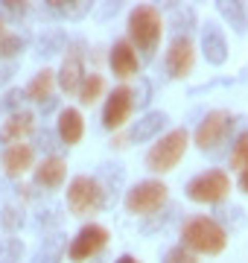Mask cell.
<instances>
[{"label":"cell","mask_w":248,"mask_h":263,"mask_svg":"<svg viewBox=\"0 0 248 263\" xmlns=\"http://www.w3.org/2000/svg\"><path fill=\"white\" fill-rule=\"evenodd\" d=\"M161 35H163V21L155 6L140 3V6H134L129 12V44L134 47V53L140 50V62H152L155 59Z\"/></svg>","instance_id":"1"},{"label":"cell","mask_w":248,"mask_h":263,"mask_svg":"<svg viewBox=\"0 0 248 263\" xmlns=\"http://www.w3.org/2000/svg\"><path fill=\"white\" fill-rule=\"evenodd\" d=\"M181 246L187 252L219 254L228 246V231L210 216H193L181 226Z\"/></svg>","instance_id":"2"},{"label":"cell","mask_w":248,"mask_h":263,"mask_svg":"<svg viewBox=\"0 0 248 263\" xmlns=\"http://www.w3.org/2000/svg\"><path fill=\"white\" fill-rule=\"evenodd\" d=\"M234 126H237V114L225 111V108L208 111V114H204V120L199 123V129H196V146H199L201 152L219 155L222 146L231 141Z\"/></svg>","instance_id":"3"},{"label":"cell","mask_w":248,"mask_h":263,"mask_svg":"<svg viewBox=\"0 0 248 263\" xmlns=\"http://www.w3.org/2000/svg\"><path fill=\"white\" fill-rule=\"evenodd\" d=\"M111 199L105 193V187L94 176H76V179L67 184V211L73 216H88L102 211Z\"/></svg>","instance_id":"4"},{"label":"cell","mask_w":248,"mask_h":263,"mask_svg":"<svg viewBox=\"0 0 248 263\" xmlns=\"http://www.w3.org/2000/svg\"><path fill=\"white\" fill-rule=\"evenodd\" d=\"M187 143H190L187 129L167 132L161 141L146 152V170H152V173H170V170H175L178 161L184 158V152H187Z\"/></svg>","instance_id":"5"},{"label":"cell","mask_w":248,"mask_h":263,"mask_svg":"<svg viewBox=\"0 0 248 263\" xmlns=\"http://www.w3.org/2000/svg\"><path fill=\"white\" fill-rule=\"evenodd\" d=\"M167 205V184L155 179L137 181L129 193H126V211L134 216H152Z\"/></svg>","instance_id":"6"},{"label":"cell","mask_w":248,"mask_h":263,"mask_svg":"<svg viewBox=\"0 0 248 263\" xmlns=\"http://www.w3.org/2000/svg\"><path fill=\"white\" fill-rule=\"evenodd\" d=\"M231 190V179L225 170H204L196 179H190L187 184V199L201 202V205H216L228 196Z\"/></svg>","instance_id":"7"},{"label":"cell","mask_w":248,"mask_h":263,"mask_svg":"<svg viewBox=\"0 0 248 263\" xmlns=\"http://www.w3.org/2000/svg\"><path fill=\"white\" fill-rule=\"evenodd\" d=\"M105 243H108V228L96 226V222H88V226H82L76 231V237L70 240L67 257L73 263H85V260H91V257H96V254L102 252Z\"/></svg>","instance_id":"8"},{"label":"cell","mask_w":248,"mask_h":263,"mask_svg":"<svg viewBox=\"0 0 248 263\" xmlns=\"http://www.w3.org/2000/svg\"><path fill=\"white\" fill-rule=\"evenodd\" d=\"M193 65H196V44L190 35H175L167 50V73L172 79H184L190 76Z\"/></svg>","instance_id":"9"},{"label":"cell","mask_w":248,"mask_h":263,"mask_svg":"<svg viewBox=\"0 0 248 263\" xmlns=\"http://www.w3.org/2000/svg\"><path fill=\"white\" fill-rule=\"evenodd\" d=\"M134 111V103H132V88H126V85H120V88H114L111 94H108V100H105V108H102V126L108 132L120 129L129 117H132Z\"/></svg>","instance_id":"10"},{"label":"cell","mask_w":248,"mask_h":263,"mask_svg":"<svg viewBox=\"0 0 248 263\" xmlns=\"http://www.w3.org/2000/svg\"><path fill=\"white\" fill-rule=\"evenodd\" d=\"M85 79V62H82V44H73V47L67 50L65 62H61V70H58V85H61V91L65 94H76L79 85Z\"/></svg>","instance_id":"11"},{"label":"cell","mask_w":248,"mask_h":263,"mask_svg":"<svg viewBox=\"0 0 248 263\" xmlns=\"http://www.w3.org/2000/svg\"><path fill=\"white\" fill-rule=\"evenodd\" d=\"M201 53L208 59V65L219 67L228 62V41H225V32H222L219 24H213L208 21L204 27H201Z\"/></svg>","instance_id":"12"},{"label":"cell","mask_w":248,"mask_h":263,"mask_svg":"<svg viewBox=\"0 0 248 263\" xmlns=\"http://www.w3.org/2000/svg\"><path fill=\"white\" fill-rule=\"evenodd\" d=\"M108 65H111V70H114L117 79H129V76L140 73V59H137L134 47L126 41V38L114 41V47H111V53H108Z\"/></svg>","instance_id":"13"},{"label":"cell","mask_w":248,"mask_h":263,"mask_svg":"<svg viewBox=\"0 0 248 263\" xmlns=\"http://www.w3.org/2000/svg\"><path fill=\"white\" fill-rule=\"evenodd\" d=\"M67 179V164L58 155H50L35 167V187L41 190H58Z\"/></svg>","instance_id":"14"},{"label":"cell","mask_w":248,"mask_h":263,"mask_svg":"<svg viewBox=\"0 0 248 263\" xmlns=\"http://www.w3.org/2000/svg\"><path fill=\"white\" fill-rule=\"evenodd\" d=\"M32 126H35V114L29 111L9 114V120H3V126H0V143H6V146L24 143V138L32 132Z\"/></svg>","instance_id":"15"},{"label":"cell","mask_w":248,"mask_h":263,"mask_svg":"<svg viewBox=\"0 0 248 263\" xmlns=\"http://www.w3.org/2000/svg\"><path fill=\"white\" fill-rule=\"evenodd\" d=\"M56 135L65 146H76V143L82 141V135H85V120H82L79 108H61V111H58Z\"/></svg>","instance_id":"16"},{"label":"cell","mask_w":248,"mask_h":263,"mask_svg":"<svg viewBox=\"0 0 248 263\" xmlns=\"http://www.w3.org/2000/svg\"><path fill=\"white\" fill-rule=\"evenodd\" d=\"M167 111H149L143 114L140 120L132 126V132H129V141L132 143H146V141H152V138H158L161 135V129L167 126Z\"/></svg>","instance_id":"17"},{"label":"cell","mask_w":248,"mask_h":263,"mask_svg":"<svg viewBox=\"0 0 248 263\" xmlns=\"http://www.w3.org/2000/svg\"><path fill=\"white\" fill-rule=\"evenodd\" d=\"M32 158H35V149L29 143H15V146H6L3 152V170L6 176H20L32 167Z\"/></svg>","instance_id":"18"},{"label":"cell","mask_w":248,"mask_h":263,"mask_svg":"<svg viewBox=\"0 0 248 263\" xmlns=\"http://www.w3.org/2000/svg\"><path fill=\"white\" fill-rule=\"evenodd\" d=\"M216 12L228 21L231 29H234L237 35H245L248 32V6L242 0H219V3H216Z\"/></svg>","instance_id":"19"},{"label":"cell","mask_w":248,"mask_h":263,"mask_svg":"<svg viewBox=\"0 0 248 263\" xmlns=\"http://www.w3.org/2000/svg\"><path fill=\"white\" fill-rule=\"evenodd\" d=\"M65 47H67V32L65 29L61 27H47L38 35V41H35V56L50 59V56H56V53H61Z\"/></svg>","instance_id":"20"},{"label":"cell","mask_w":248,"mask_h":263,"mask_svg":"<svg viewBox=\"0 0 248 263\" xmlns=\"http://www.w3.org/2000/svg\"><path fill=\"white\" fill-rule=\"evenodd\" d=\"M65 249H67V237L65 234H50V237H44V243L35 249V254H32L29 263H61Z\"/></svg>","instance_id":"21"},{"label":"cell","mask_w":248,"mask_h":263,"mask_svg":"<svg viewBox=\"0 0 248 263\" xmlns=\"http://www.w3.org/2000/svg\"><path fill=\"white\" fill-rule=\"evenodd\" d=\"M53 85H56V73L50 67H44V70H38V73L29 79L24 97L27 100H35V103H44L47 97H53Z\"/></svg>","instance_id":"22"},{"label":"cell","mask_w":248,"mask_h":263,"mask_svg":"<svg viewBox=\"0 0 248 263\" xmlns=\"http://www.w3.org/2000/svg\"><path fill=\"white\" fill-rule=\"evenodd\" d=\"M47 12L58 15V18H85L91 12V3L88 0H50L47 3Z\"/></svg>","instance_id":"23"},{"label":"cell","mask_w":248,"mask_h":263,"mask_svg":"<svg viewBox=\"0 0 248 263\" xmlns=\"http://www.w3.org/2000/svg\"><path fill=\"white\" fill-rule=\"evenodd\" d=\"M170 27L178 35H187L196 27V9L193 6H170Z\"/></svg>","instance_id":"24"},{"label":"cell","mask_w":248,"mask_h":263,"mask_svg":"<svg viewBox=\"0 0 248 263\" xmlns=\"http://www.w3.org/2000/svg\"><path fill=\"white\" fill-rule=\"evenodd\" d=\"M105 91V79L99 73H91L82 79V85H79V103L82 105H91L96 100V97Z\"/></svg>","instance_id":"25"},{"label":"cell","mask_w":248,"mask_h":263,"mask_svg":"<svg viewBox=\"0 0 248 263\" xmlns=\"http://www.w3.org/2000/svg\"><path fill=\"white\" fill-rule=\"evenodd\" d=\"M27 254V246L18 237H3L0 240V263H20Z\"/></svg>","instance_id":"26"},{"label":"cell","mask_w":248,"mask_h":263,"mask_svg":"<svg viewBox=\"0 0 248 263\" xmlns=\"http://www.w3.org/2000/svg\"><path fill=\"white\" fill-rule=\"evenodd\" d=\"M123 167H120V164H102V170H99V184H102L105 187V193H111V190L114 187H120V184H123Z\"/></svg>","instance_id":"27"},{"label":"cell","mask_w":248,"mask_h":263,"mask_svg":"<svg viewBox=\"0 0 248 263\" xmlns=\"http://www.w3.org/2000/svg\"><path fill=\"white\" fill-rule=\"evenodd\" d=\"M27 47V41L15 32H3L0 35V59H15L20 56V50Z\"/></svg>","instance_id":"28"},{"label":"cell","mask_w":248,"mask_h":263,"mask_svg":"<svg viewBox=\"0 0 248 263\" xmlns=\"http://www.w3.org/2000/svg\"><path fill=\"white\" fill-rule=\"evenodd\" d=\"M231 167L234 170H248V132H242L231 149Z\"/></svg>","instance_id":"29"},{"label":"cell","mask_w":248,"mask_h":263,"mask_svg":"<svg viewBox=\"0 0 248 263\" xmlns=\"http://www.w3.org/2000/svg\"><path fill=\"white\" fill-rule=\"evenodd\" d=\"M0 226H3V231H20V226H24V211L15 205H6L3 211H0Z\"/></svg>","instance_id":"30"},{"label":"cell","mask_w":248,"mask_h":263,"mask_svg":"<svg viewBox=\"0 0 248 263\" xmlns=\"http://www.w3.org/2000/svg\"><path fill=\"white\" fill-rule=\"evenodd\" d=\"M27 3L24 0H0V24L3 21H20L27 15Z\"/></svg>","instance_id":"31"},{"label":"cell","mask_w":248,"mask_h":263,"mask_svg":"<svg viewBox=\"0 0 248 263\" xmlns=\"http://www.w3.org/2000/svg\"><path fill=\"white\" fill-rule=\"evenodd\" d=\"M27 97H24V91L20 88H9L6 94L0 97V114H15L20 111V103H24Z\"/></svg>","instance_id":"32"},{"label":"cell","mask_w":248,"mask_h":263,"mask_svg":"<svg viewBox=\"0 0 248 263\" xmlns=\"http://www.w3.org/2000/svg\"><path fill=\"white\" fill-rule=\"evenodd\" d=\"M132 103L137 105V108H146V105L152 103V82L149 79H137V88L132 91Z\"/></svg>","instance_id":"33"},{"label":"cell","mask_w":248,"mask_h":263,"mask_svg":"<svg viewBox=\"0 0 248 263\" xmlns=\"http://www.w3.org/2000/svg\"><path fill=\"white\" fill-rule=\"evenodd\" d=\"M35 146H38L41 152H56V132L53 129H38L35 132Z\"/></svg>","instance_id":"34"},{"label":"cell","mask_w":248,"mask_h":263,"mask_svg":"<svg viewBox=\"0 0 248 263\" xmlns=\"http://www.w3.org/2000/svg\"><path fill=\"white\" fill-rule=\"evenodd\" d=\"M163 263H199V260H196V254L187 252L184 246H175V249H170V252L163 254Z\"/></svg>","instance_id":"35"},{"label":"cell","mask_w":248,"mask_h":263,"mask_svg":"<svg viewBox=\"0 0 248 263\" xmlns=\"http://www.w3.org/2000/svg\"><path fill=\"white\" fill-rule=\"evenodd\" d=\"M58 219H61V214H58V208H50L47 214L41 211V216H38V226H56Z\"/></svg>","instance_id":"36"},{"label":"cell","mask_w":248,"mask_h":263,"mask_svg":"<svg viewBox=\"0 0 248 263\" xmlns=\"http://www.w3.org/2000/svg\"><path fill=\"white\" fill-rule=\"evenodd\" d=\"M56 105H58V100H56V97H47V100L41 103V114H50L53 108H56Z\"/></svg>","instance_id":"37"},{"label":"cell","mask_w":248,"mask_h":263,"mask_svg":"<svg viewBox=\"0 0 248 263\" xmlns=\"http://www.w3.org/2000/svg\"><path fill=\"white\" fill-rule=\"evenodd\" d=\"M12 76H15V67H3V70H0V85H6Z\"/></svg>","instance_id":"38"},{"label":"cell","mask_w":248,"mask_h":263,"mask_svg":"<svg viewBox=\"0 0 248 263\" xmlns=\"http://www.w3.org/2000/svg\"><path fill=\"white\" fill-rule=\"evenodd\" d=\"M117 12H120V3H108V6L102 9V18H108V15H117Z\"/></svg>","instance_id":"39"},{"label":"cell","mask_w":248,"mask_h":263,"mask_svg":"<svg viewBox=\"0 0 248 263\" xmlns=\"http://www.w3.org/2000/svg\"><path fill=\"white\" fill-rule=\"evenodd\" d=\"M239 190H242V193H248V170H242V173H239Z\"/></svg>","instance_id":"40"},{"label":"cell","mask_w":248,"mask_h":263,"mask_svg":"<svg viewBox=\"0 0 248 263\" xmlns=\"http://www.w3.org/2000/svg\"><path fill=\"white\" fill-rule=\"evenodd\" d=\"M114 263H140L137 257H132V254H123V257H117Z\"/></svg>","instance_id":"41"},{"label":"cell","mask_w":248,"mask_h":263,"mask_svg":"<svg viewBox=\"0 0 248 263\" xmlns=\"http://www.w3.org/2000/svg\"><path fill=\"white\" fill-rule=\"evenodd\" d=\"M0 35H3V24H0Z\"/></svg>","instance_id":"42"}]
</instances>
